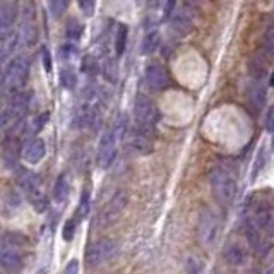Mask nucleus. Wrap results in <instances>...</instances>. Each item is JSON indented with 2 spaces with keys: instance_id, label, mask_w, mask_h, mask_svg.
Returning a JSON list of instances; mask_svg holds the SVG:
<instances>
[{
  "instance_id": "nucleus-1",
  "label": "nucleus",
  "mask_w": 274,
  "mask_h": 274,
  "mask_svg": "<svg viewBox=\"0 0 274 274\" xmlns=\"http://www.w3.org/2000/svg\"><path fill=\"white\" fill-rule=\"evenodd\" d=\"M209 182H211V188H213V194L219 204L228 206L235 199L237 180L231 175V172H228L226 168H223V166H214L209 173Z\"/></svg>"
},
{
  "instance_id": "nucleus-2",
  "label": "nucleus",
  "mask_w": 274,
  "mask_h": 274,
  "mask_svg": "<svg viewBox=\"0 0 274 274\" xmlns=\"http://www.w3.org/2000/svg\"><path fill=\"white\" fill-rule=\"evenodd\" d=\"M29 108V94L19 91L11 103L6 106V110L0 113V134L12 132L22 120Z\"/></svg>"
},
{
  "instance_id": "nucleus-3",
  "label": "nucleus",
  "mask_w": 274,
  "mask_h": 274,
  "mask_svg": "<svg viewBox=\"0 0 274 274\" xmlns=\"http://www.w3.org/2000/svg\"><path fill=\"white\" fill-rule=\"evenodd\" d=\"M29 77V62L26 57H16L9 62L4 74V89L7 93H19Z\"/></svg>"
},
{
  "instance_id": "nucleus-4",
  "label": "nucleus",
  "mask_w": 274,
  "mask_h": 274,
  "mask_svg": "<svg viewBox=\"0 0 274 274\" xmlns=\"http://www.w3.org/2000/svg\"><path fill=\"white\" fill-rule=\"evenodd\" d=\"M129 204V194L125 190H116L111 199L106 202V206L101 209L100 216H98V226L100 228H108L113 223L119 221V218L122 216Z\"/></svg>"
},
{
  "instance_id": "nucleus-5",
  "label": "nucleus",
  "mask_w": 274,
  "mask_h": 274,
  "mask_svg": "<svg viewBox=\"0 0 274 274\" xmlns=\"http://www.w3.org/2000/svg\"><path fill=\"white\" fill-rule=\"evenodd\" d=\"M219 219L216 214L211 209H202L201 216H199V226H197V237H199V242L204 247H213L216 244L218 235H219Z\"/></svg>"
},
{
  "instance_id": "nucleus-6",
  "label": "nucleus",
  "mask_w": 274,
  "mask_h": 274,
  "mask_svg": "<svg viewBox=\"0 0 274 274\" xmlns=\"http://www.w3.org/2000/svg\"><path fill=\"white\" fill-rule=\"evenodd\" d=\"M14 242V235H6L0 240V266L11 274L22 269V257Z\"/></svg>"
},
{
  "instance_id": "nucleus-7",
  "label": "nucleus",
  "mask_w": 274,
  "mask_h": 274,
  "mask_svg": "<svg viewBox=\"0 0 274 274\" xmlns=\"http://www.w3.org/2000/svg\"><path fill=\"white\" fill-rule=\"evenodd\" d=\"M134 115H136L137 125L142 127H154L156 122L160 120V111L158 106L154 105V101L151 98L139 94L134 103Z\"/></svg>"
},
{
  "instance_id": "nucleus-8",
  "label": "nucleus",
  "mask_w": 274,
  "mask_h": 274,
  "mask_svg": "<svg viewBox=\"0 0 274 274\" xmlns=\"http://www.w3.org/2000/svg\"><path fill=\"white\" fill-rule=\"evenodd\" d=\"M116 250V242L110 238H101V240L94 242L86 252V264L88 267H96L108 260Z\"/></svg>"
},
{
  "instance_id": "nucleus-9",
  "label": "nucleus",
  "mask_w": 274,
  "mask_h": 274,
  "mask_svg": "<svg viewBox=\"0 0 274 274\" xmlns=\"http://www.w3.org/2000/svg\"><path fill=\"white\" fill-rule=\"evenodd\" d=\"M38 21H36V11L31 2L26 4L22 7V16H21V36L24 40V43L28 47L38 43Z\"/></svg>"
},
{
  "instance_id": "nucleus-10",
  "label": "nucleus",
  "mask_w": 274,
  "mask_h": 274,
  "mask_svg": "<svg viewBox=\"0 0 274 274\" xmlns=\"http://www.w3.org/2000/svg\"><path fill=\"white\" fill-rule=\"evenodd\" d=\"M116 142L119 139L115 137L113 130H106L100 139V144H98V152H96V163L100 168H110L111 163L115 161L116 156Z\"/></svg>"
},
{
  "instance_id": "nucleus-11",
  "label": "nucleus",
  "mask_w": 274,
  "mask_h": 274,
  "mask_svg": "<svg viewBox=\"0 0 274 274\" xmlns=\"http://www.w3.org/2000/svg\"><path fill=\"white\" fill-rule=\"evenodd\" d=\"M154 127H142L137 125V129L134 130L132 137H130V147L134 151H137L139 154H149L152 152V137H154Z\"/></svg>"
},
{
  "instance_id": "nucleus-12",
  "label": "nucleus",
  "mask_w": 274,
  "mask_h": 274,
  "mask_svg": "<svg viewBox=\"0 0 274 274\" xmlns=\"http://www.w3.org/2000/svg\"><path fill=\"white\" fill-rule=\"evenodd\" d=\"M146 83L151 89L161 91L170 84V75L166 72V69L158 62H152L146 67Z\"/></svg>"
},
{
  "instance_id": "nucleus-13",
  "label": "nucleus",
  "mask_w": 274,
  "mask_h": 274,
  "mask_svg": "<svg viewBox=\"0 0 274 274\" xmlns=\"http://www.w3.org/2000/svg\"><path fill=\"white\" fill-rule=\"evenodd\" d=\"M17 19L16 4L6 2L0 6V40L11 36L14 33V24Z\"/></svg>"
},
{
  "instance_id": "nucleus-14",
  "label": "nucleus",
  "mask_w": 274,
  "mask_h": 274,
  "mask_svg": "<svg viewBox=\"0 0 274 274\" xmlns=\"http://www.w3.org/2000/svg\"><path fill=\"white\" fill-rule=\"evenodd\" d=\"M254 221L260 230H274V209L269 202H259L254 211Z\"/></svg>"
},
{
  "instance_id": "nucleus-15",
  "label": "nucleus",
  "mask_w": 274,
  "mask_h": 274,
  "mask_svg": "<svg viewBox=\"0 0 274 274\" xmlns=\"http://www.w3.org/2000/svg\"><path fill=\"white\" fill-rule=\"evenodd\" d=\"M45 154H47V146H45V141L40 137L31 139L28 144L24 146V151H22V158L28 161L29 165H36L40 163Z\"/></svg>"
},
{
  "instance_id": "nucleus-16",
  "label": "nucleus",
  "mask_w": 274,
  "mask_h": 274,
  "mask_svg": "<svg viewBox=\"0 0 274 274\" xmlns=\"http://www.w3.org/2000/svg\"><path fill=\"white\" fill-rule=\"evenodd\" d=\"M16 182L22 190L28 194V192H33L36 188H42V180L34 172L26 168H17L16 170Z\"/></svg>"
},
{
  "instance_id": "nucleus-17",
  "label": "nucleus",
  "mask_w": 274,
  "mask_h": 274,
  "mask_svg": "<svg viewBox=\"0 0 274 274\" xmlns=\"http://www.w3.org/2000/svg\"><path fill=\"white\" fill-rule=\"evenodd\" d=\"M96 120H98V113H96V110H94V106L93 105H84L75 111L72 127H75V129L93 127Z\"/></svg>"
},
{
  "instance_id": "nucleus-18",
  "label": "nucleus",
  "mask_w": 274,
  "mask_h": 274,
  "mask_svg": "<svg viewBox=\"0 0 274 274\" xmlns=\"http://www.w3.org/2000/svg\"><path fill=\"white\" fill-rule=\"evenodd\" d=\"M192 28H194V22H192V16H190V12L187 11V7L178 12V14L172 19V29L175 34H178V36H187V34L192 31Z\"/></svg>"
},
{
  "instance_id": "nucleus-19",
  "label": "nucleus",
  "mask_w": 274,
  "mask_h": 274,
  "mask_svg": "<svg viewBox=\"0 0 274 274\" xmlns=\"http://www.w3.org/2000/svg\"><path fill=\"white\" fill-rule=\"evenodd\" d=\"M247 94H249L250 105H252L255 110H260L264 105H266L267 94H266V88H264L262 84H259V83L250 84V86H249V91H247Z\"/></svg>"
},
{
  "instance_id": "nucleus-20",
  "label": "nucleus",
  "mask_w": 274,
  "mask_h": 274,
  "mask_svg": "<svg viewBox=\"0 0 274 274\" xmlns=\"http://www.w3.org/2000/svg\"><path fill=\"white\" fill-rule=\"evenodd\" d=\"M249 72L255 81H262L267 75V62L264 57L254 55L249 60Z\"/></svg>"
},
{
  "instance_id": "nucleus-21",
  "label": "nucleus",
  "mask_w": 274,
  "mask_h": 274,
  "mask_svg": "<svg viewBox=\"0 0 274 274\" xmlns=\"http://www.w3.org/2000/svg\"><path fill=\"white\" fill-rule=\"evenodd\" d=\"M160 42H161V36L158 31H151V33H147L144 40H142L141 43V53L142 55H151V53H154L158 50L160 47Z\"/></svg>"
},
{
  "instance_id": "nucleus-22",
  "label": "nucleus",
  "mask_w": 274,
  "mask_h": 274,
  "mask_svg": "<svg viewBox=\"0 0 274 274\" xmlns=\"http://www.w3.org/2000/svg\"><path fill=\"white\" fill-rule=\"evenodd\" d=\"M224 259H226L228 264H231V266H240V264H244L245 260V250L244 247L240 245H230L226 250H224Z\"/></svg>"
},
{
  "instance_id": "nucleus-23",
  "label": "nucleus",
  "mask_w": 274,
  "mask_h": 274,
  "mask_svg": "<svg viewBox=\"0 0 274 274\" xmlns=\"http://www.w3.org/2000/svg\"><path fill=\"white\" fill-rule=\"evenodd\" d=\"M69 192H70L69 178H67L65 175H60V177L57 178L55 188H53V199L57 202H64L67 201V197H69Z\"/></svg>"
},
{
  "instance_id": "nucleus-24",
  "label": "nucleus",
  "mask_w": 274,
  "mask_h": 274,
  "mask_svg": "<svg viewBox=\"0 0 274 274\" xmlns=\"http://www.w3.org/2000/svg\"><path fill=\"white\" fill-rule=\"evenodd\" d=\"M28 199L31 202V206L34 208L36 213H45L48 208V197L43 194L42 188H36L33 192H28Z\"/></svg>"
},
{
  "instance_id": "nucleus-25",
  "label": "nucleus",
  "mask_w": 274,
  "mask_h": 274,
  "mask_svg": "<svg viewBox=\"0 0 274 274\" xmlns=\"http://www.w3.org/2000/svg\"><path fill=\"white\" fill-rule=\"evenodd\" d=\"M4 154H6V161L11 166L16 165L17 156H19V139L14 136H9V141L6 144V149H4Z\"/></svg>"
},
{
  "instance_id": "nucleus-26",
  "label": "nucleus",
  "mask_w": 274,
  "mask_h": 274,
  "mask_svg": "<svg viewBox=\"0 0 274 274\" xmlns=\"http://www.w3.org/2000/svg\"><path fill=\"white\" fill-rule=\"evenodd\" d=\"M127 34H129L127 26L119 24V28H116V34H115V53H116V57L124 55L125 45H127Z\"/></svg>"
},
{
  "instance_id": "nucleus-27",
  "label": "nucleus",
  "mask_w": 274,
  "mask_h": 274,
  "mask_svg": "<svg viewBox=\"0 0 274 274\" xmlns=\"http://www.w3.org/2000/svg\"><path fill=\"white\" fill-rule=\"evenodd\" d=\"M262 52L264 55L267 57H274V22L267 26L266 33H264L262 38Z\"/></svg>"
},
{
  "instance_id": "nucleus-28",
  "label": "nucleus",
  "mask_w": 274,
  "mask_h": 274,
  "mask_svg": "<svg viewBox=\"0 0 274 274\" xmlns=\"http://www.w3.org/2000/svg\"><path fill=\"white\" fill-rule=\"evenodd\" d=\"M84 33V26L77 19H69L65 24V34L69 40H81Z\"/></svg>"
},
{
  "instance_id": "nucleus-29",
  "label": "nucleus",
  "mask_w": 274,
  "mask_h": 274,
  "mask_svg": "<svg viewBox=\"0 0 274 274\" xmlns=\"http://www.w3.org/2000/svg\"><path fill=\"white\" fill-rule=\"evenodd\" d=\"M103 74L105 77L110 81V83H116V77H119V65L113 58H108L103 65Z\"/></svg>"
},
{
  "instance_id": "nucleus-30",
  "label": "nucleus",
  "mask_w": 274,
  "mask_h": 274,
  "mask_svg": "<svg viewBox=\"0 0 274 274\" xmlns=\"http://www.w3.org/2000/svg\"><path fill=\"white\" fill-rule=\"evenodd\" d=\"M70 0H50V12L55 19H60L65 14Z\"/></svg>"
},
{
  "instance_id": "nucleus-31",
  "label": "nucleus",
  "mask_w": 274,
  "mask_h": 274,
  "mask_svg": "<svg viewBox=\"0 0 274 274\" xmlns=\"http://www.w3.org/2000/svg\"><path fill=\"white\" fill-rule=\"evenodd\" d=\"M60 83H62V86L67 88V89H74L75 84H77V77H75L74 70L72 69H62Z\"/></svg>"
},
{
  "instance_id": "nucleus-32",
  "label": "nucleus",
  "mask_w": 274,
  "mask_h": 274,
  "mask_svg": "<svg viewBox=\"0 0 274 274\" xmlns=\"http://www.w3.org/2000/svg\"><path fill=\"white\" fill-rule=\"evenodd\" d=\"M48 116H50V113H43L42 116H38L36 120H34L33 124H29L28 127H26V136H33V134H36L40 132V130L43 129V125L47 124V120H48Z\"/></svg>"
},
{
  "instance_id": "nucleus-33",
  "label": "nucleus",
  "mask_w": 274,
  "mask_h": 274,
  "mask_svg": "<svg viewBox=\"0 0 274 274\" xmlns=\"http://www.w3.org/2000/svg\"><path fill=\"white\" fill-rule=\"evenodd\" d=\"M98 69H100V65H98V62H96V58H94V57L88 55V57L83 58V70L88 75H91V77H93V75H96Z\"/></svg>"
},
{
  "instance_id": "nucleus-34",
  "label": "nucleus",
  "mask_w": 274,
  "mask_h": 274,
  "mask_svg": "<svg viewBox=\"0 0 274 274\" xmlns=\"http://www.w3.org/2000/svg\"><path fill=\"white\" fill-rule=\"evenodd\" d=\"M89 190L88 188H84L83 190V195H81V202H79V218H86L88 213H89V206H91V202H89Z\"/></svg>"
},
{
  "instance_id": "nucleus-35",
  "label": "nucleus",
  "mask_w": 274,
  "mask_h": 274,
  "mask_svg": "<svg viewBox=\"0 0 274 274\" xmlns=\"http://www.w3.org/2000/svg\"><path fill=\"white\" fill-rule=\"evenodd\" d=\"M79 7L84 12V16L91 17L96 11V0H79Z\"/></svg>"
},
{
  "instance_id": "nucleus-36",
  "label": "nucleus",
  "mask_w": 274,
  "mask_h": 274,
  "mask_svg": "<svg viewBox=\"0 0 274 274\" xmlns=\"http://www.w3.org/2000/svg\"><path fill=\"white\" fill-rule=\"evenodd\" d=\"M74 231H75V221L74 219H69L65 224H64V233H62V237H64L65 242H70L74 237Z\"/></svg>"
},
{
  "instance_id": "nucleus-37",
  "label": "nucleus",
  "mask_w": 274,
  "mask_h": 274,
  "mask_svg": "<svg viewBox=\"0 0 274 274\" xmlns=\"http://www.w3.org/2000/svg\"><path fill=\"white\" fill-rule=\"evenodd\" d=\"M266 129L274 130V106H271L266 113Z\"/></svg>"
},
{
  "instance_id": "nucleus-38",
  "label": "nucleus",
  "mask_w": 274,
  "mask_h": 274,
  "mask_svg": "<svg viewBox=\"0 0 274 274\" xmlns=\"http://www.w3.org/2000/svg\"><path fill=\"white\" fill-rule=\"evenodd\" d=\"M43 67L47 72L52 70V58H50V52H48L47 48H43Z\"/></svg>"
},
{
  "instance_id": "nucleus-39",
  "label": "nucleus",
  "mask_w": 274,
  "mask_h": 274,
  "mask_svg": "<svg viewBox=\"0 0 274 274\" xmlns=\"http://www.w3.org/2000/svg\"><path fill=\"white\" fill-rule=\"evenodd\" d=\"M77 272H79V262L77 260H70V262L67 264L64 274H77Z\"/></svg>"
},
{
  "instance_id": "nucleus-40",
  "label": "nucleus",
  "mask_w": 274,
  "mask_h": 274,
  "mask_svg": "<svg viewBox=\"0 0 274 274\" xmlns=\"http://www.w3.org/2000/svg\"><path fill=\"white\" fill-rule=\"evenodd\" d=\"M262 163H264V154L262 152H259V156H257V161H255V166H254V173H252V178L257 177V173H259V168H262Z\"/></svg>"
},
{
  "instance_id": "nucleus-41",
  "label": "nucleus",
  "mask_w": 274,
  "mask_h": 274,
  "mask_svg": "<svg viewBox=\"0 0 274 274\" xmlns=\"http://www.w3.org/2000/svg\"><path fill=\"white\" fill-rule=\"evenodd\" d=\"M175 2H177V0H168V2H166V7H165V16L166 17L172 16V12L175 9Z\"/></svg>"
},
{
  "instance_id": "nucleus-42",
  "label": "nucleus",
  "mask_w": 274,
  "mask_h": 274,
  "mask_svg": "<svg viewBox=\"0 0 274 274\" xmlns=\"http://www.w3.org/2000/svg\"><path fill=\"white\" fill-rule=\"evenodd\" d=\"M269 84H271V86H274V72H272V75H271V81H269Z\"/></svg>"
},
{
  "instance_id": "nucleus-43",
  "label": "nucleus",
  "mask_w": 274,
  "mask_h": 274,
  "mask_svg": "<svg viewBox=\"0 0 274 274\" xmlns=\"http://www.w3.org/2000/svg\"><path fill=\"white\" fill-rule=\"evenodd\" d=\"M267 274H274V267H271V269H269V271H267Z\"/></svg>"
},
{
  "instance_id": "nucleus-44",
  "label": "nucleus",
  "mask_w": 274,
  "mask_h": 274,
  "mask_svg": "<svg viewBox=\"0 0 274 274\" xmlns=\"http://www.w3.org/2000/svg\"><path fill=\"white\" fill-rule=\"evenodd\" d=\"M272 149H274V134H272Z\"/></svg>"
},
{
  "instance_id": "nucleus-45",
  "label": "nucleus",
  "mask_w": 274,
  "mask_h": 274,
  "mask_svg": "<svg viewBox=\"0 0 274 274\" xmlns=\"http://www.w3.org/2000/svg\"><path fill=\"white\" fill-rule=\"evenodd\" d=\"M199 2H202V0H199Z\"/></svg>"
},
{
  "instance_id": "nucleus-46",
  "label": "nucleus",
  "mask_w": 274,
  "mask_h": 274,
  "mask_svg": "<svg viewBox=\"0 0 274 274\" xmlns=\"http://www.w3.org/2000/svg\"><path fill=\"white\" fill-rule=\"evenodd\" d=\"M0 274H2V272H0Z\"/></svg>"
},
{
  "instance_id": "nucleus-47",
  "label": "nucleus",
  "mask_w": 274,
  "mask_h": 274,
  "mask_svg": "<svg viewBox=\"0 0 274 274\" xmlns=\"http://www.w3.org/2000/svg\"><path fill=\"white\" fill-rule=\"evenodd\" d=\"M272 22H274V21H272Z\"/></svg>"
}]
</instances>
